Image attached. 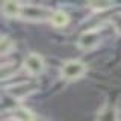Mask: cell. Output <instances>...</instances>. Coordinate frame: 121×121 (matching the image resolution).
Returning a JSON list of instances; mask_svg holds the SVG:
<instances>
[{"label": "cell", "instance_id": "obj_8", "mask_svg": "<svg viewBox=\"0 0 121 121\" xmlns=\"http://www.w3.org/2000/svg\"><path fill=\"white\" fill-rule=\"evenodd\" d=\"M12 118L17 120V121H35L33 118V113L26 108H15L14 112H12Z\"/></svg>", "mask_w": 121, "mask_h": 121}, {"label": "cell", "instance_id": "obj_10", "mask_svg": "<svg viewBox=\"0 0 121 121\" xmlns=\"http://www.w3.org/2000/svg\"><path fill=\"white\" fill-rule=\"evenodd\" d=\"M0 45H2V56H5L6 53H11L14 50V41L11 39L9 36H6V35H2Z\"/></svg>", "mask_w": 121, "mask_h": 121}, {"label": "cell", "instance_id": "obj_11", "mask_svg": "<svg viewBox=\"0 0 121 121\" xmlns=\"http://www.w3.org/2000/svg\"><path fill=\"white\" fill-rule=\"evenodd\" d=\"M89 8L94 9L95 12H100V11L112 8V3H109V2H92V3H89Z\"/></svg>", "mask_w": 121, "mask_h": 121}, {"label": "cell", "instance_id": "obj_4", "mask_svg": "<svg viewBox=\"0 0 121 121\" xmlns=\"http://www.w3.org/2000/svg\"><path fill=\"white\" fill-rule=\"evenodd\" d=\"M23 68H24L29 74H33V76L41 74L45 68L44 59L41 58L38 53H29L24 58V60H23Z\"/></svg>", "mask_w": 121, "mask_h": 121}, {"label": "cell", "instance_id": "obj_6", "mask_svg": "<svg viewBox=\"0 0 121 121\" xmlns=\"http://www.w3.org/2000/svg\"><path fill=\"white\" fill-rule=\"evenodd\" d=\"M118 120H120L118 108L111 103H106L97 112V117H95V121H118Z\"/></svg>", "mask_w": 121, "mask_h": 121}, {"label": "cell", "instance_id": "obj_3", "mask_svg": "<svg viewBox=\"0 0 121 121\" xmlns=\"http://www.w3.org/2000/svg\"><path fill=\"white\" fill-rule=\"evenodd\" d=\"M35 89H36L35 82H20V83H14L12 86H9L8 94L15 100H21V98H26L30 94H33Z\"/></svg>", "mask_w": 121, "mask_h": 121}, {"label": "cell", "instance_id": "obj_9", "mask_svg": "<svg viewBox=\"0 0 121 121\" xmlns=\"http://www.w3.org/2000/svg\"><path fill=\"white\" fill-rule=\"evenodd\" d=\"M68 20H70V17L64 11H53L50 23L53 26H56V27H64L65 24H68Z\"/></svg>", "mask_w": 121, "mask_h": 121}, {"label": "cell", "instance_id": "obj_1", "mask_svg": "<svg viewBox=\"0 0 121 121\" xmlns=\"http://www.w3.org/2000/svg\"><path fill=\"white\" fill-rule=\"evenodd\" d=\"M52 15H53V11H50L48 8L41 6V5L26 3V5L21 6L20 17L27 21H45V20H50Z\"/></svg>", "mask_w": 121, "mask_h": 121}, {"label": "cell", "instance_id": "obj_12", "mask_svg": "<svg viewBox=\"0 0 121 121\" xmlns=\"http://www.w3.org/2000/svg\"><path fill=\"white\" fill-rule=\"evenodd\" d=\"M111 24L115 27L118 33H121V12H117L111 17Z\"/></svg>", "mask_w": 121, "mask_h": 121}, {"label": "cell", "instance_id": "obj_5", "mask_svg": "<svg viewBox=\"0 0 121 121\" xmlns=\"http://www.w3.org/2000/svg\"><path fill=\"white\" fill-rule=\"evenodd\" d=\"M98 43H100V32H98V29L86 30L77 39V45L80 50H92Z\"/></svg>", "mask_w": 121, "mask_h": 121}, {"label": "cell", "instance_id": "obj_13", "mask_svg": "<svg viewBox=\"0 0 121 121\" xmlns=\"http://www.w3.org/2000/svg\"><path fill=\"white\" fill-rule=\"evenodd\" d=\"M5 121H17V120H14V118H9V120H5Z\"/></svg>", "mask_w": 121, "mask_h": 121}, {"label": "cell", "instance_id": "obj_2", "mask_svg": "<svg viewBox=\"0 0 121 121\" xmlns=\"http://www.w3.org/2000/svg\"><path fill=\"white\" fill-rule=\"evenodd\" d=\"M59 73L60 77L65 79V80H76L86 73V65L79 59H70L62 64Z\"/></svg>", "mask_w": 121, "mask_h": 121}, {"label": "cell", "instance_id": "obj_7", "mask_svg": "<svg viewBox=\"0 0 121 121\" xmlns=\"http://www.w3.org/2000/svg\"><path fill=\"white\" fill-rule=\"evenodd\" d=\"M21 3H17V2H3L2 3V12L3 15L6 17H20L21 14Z\"/></svg>", "mask_w": 121, "mask_h": 121}]
</instances>
